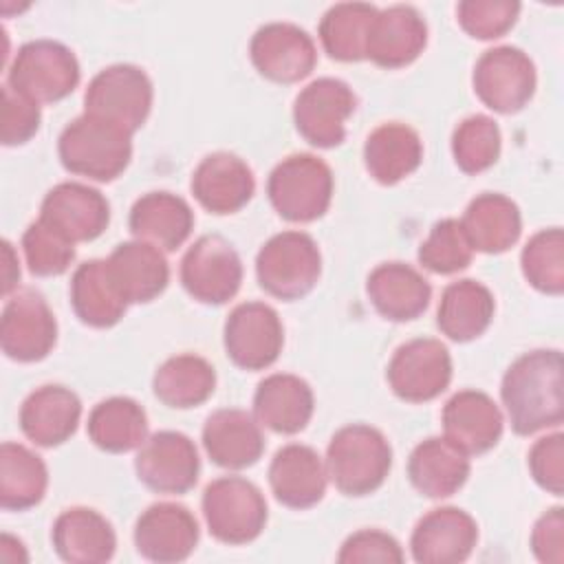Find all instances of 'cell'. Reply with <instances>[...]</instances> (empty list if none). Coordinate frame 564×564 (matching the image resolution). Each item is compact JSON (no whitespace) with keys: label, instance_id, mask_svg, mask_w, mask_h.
Returning a JSON list of instances; mask_svg holds the SVG:
<instances>
[{"label":"cell","instance_id":"cell-10","mask_svg":"<svg viewBox=\"0 0 564 564\" xmlns=\"http://www.w3.org/2000/svg\"><path fill=\"white\" fill-rule=\"evenodd\" d=\"M181 282L194 300L225 304L242 284L240 256L223 236H200L181 260Z\"/></svg>","mask_w":564,"mask_h":564},{"label":"cell","instance_id":"cell-25","mask_svg":"<svg viewBox=\"0 0 564 564\" xmlns=\"http://www.w3.org/2000/svg\"><path fill=\"white\" fill-rule=\"evenodd\" d=\"M207 456L225 469H245L258 463L264 452L260 423L245 410L223 408L207 416L203 425Z\"/></svg>","mask_w":564,"mask_h":564},{"label":"cell","instance_id":"cell-19","mask_svg":"<svg viewBox=\"0 0 564 564\" xmlns=\"http://www.w3.org/2000/svg\"><path fill=\"white\" fill-rule=\"evenodd\" d=\"M476 542L478 524L467 511L438 507L416 522L410 549L419 564H458L471 555Z\"/></svg>","mask_w":564,"mask_h":564},{"label":"cell","instance_id":"cell-42","mask_svg":"<svg viewBox=\"0 0 564 564\" xmlns=\"http://www.w3.org/2000/svg\"><path fill=\"white\" fill-rule=\"evenodd\" d=\"M474 247L456 218L438 220L419 247V262L438 275H452L469 267Z\"/></svg>","mask_w":564,"mask_h":564},{"label":"cell","instance_id":"cell-18","mask_svg":"<svg viewBox=\"0 0 564 564\" xmlns=\"http://www.w3.org/2000/svg\"><path fill=\"white\" fill-rule=\"evenodd\" d=\"M196 544L198 522L187 507L176 502L150 505L134 524V546L150 562H183Z\"/></svg>","mask_w":564,"mask_h":564},{"label":"cell","instance_id":"cell-22","mask_svg":"<svg viewBox=\"0 0 564 564\" xmlns=\"http://www.w3.org/2000/svg\"><path fill=\"white\" fill-rule=\"evenodd\" d=\"M326 463L302 443H289L275 452L269 465V485L278 502L289 509H308L326 494Z\"/></svg>","mask_w":564,"mask_h":564},{"label":"cell","instance_id":"cell-36","mask_svg":"<svg viewBox=\"0 0 564 564\" xmlns=\"http://www.w3.org/2000/svg\"><path fill=\"white\" fill-rule=\"evenodd\" d=\"M90 441L110 454L137 449L148 438L145 410L130 397H110L99 401L88 414Z\"/></svg>","mask_w":564,"mask_h":564},{"label":"cell","instance_id":"cell-16","mask_svg":"<svg viewBox=\"0 0 564 564\" xmlns=\"http://www.w3.org/2000/svg\"><path fill=\"white\" fill-rule=\"evenodd\" d=\"M258 73L278 84H295L311 75L317 62L313 37L291 22L260 26L249 44Z\"/></svg>","mask_w":564,"mask_h":564},{"label":"cell","instance_id":"cell-27","mask_svg":"<svg viewBox=\"0 0 564 564\" xmlns=\"http://www.w3.org/2000/svg\"><path fill=\"white\" fill-rule=\"evenodd\" d=\"M315 399L311 386L286 372L264 377L253 394V416L278 434L302 432L313 416Z\"/></svg>","mask_w":564,"mask_h":564},{"label":"cell","instance_id":"cell-6","mask_svg":"<svg viewBox=\"0 0 564 564\" xmlns=\"http://www.w3.org/2000/svg\"><path fill=\"white\" fill-rule=\"evenodd\" d=\"M203 516L209 533L225 544L253 542L267 524L262 491L247 478L223 476L203 491Z\"/></svg>","mask_w":564,"mask_h":564},{"label":"cell","instance_id":"cell-39","mask_svg":"<svg viewBox=\"0 0 564 564\" xmlns=\"http://www.w3.org/2000/svg\"><path fill=\"white\" fill-rule=\"evenodd\" d=\"M377 11V7L366 2H339L330 7L319 22L324 51L339 62L366 59V40Z\"/></svg>","mask_w":564,"mask_h":564},{"label":"cell","instance_id":"cell-7","mask_svg":"<svg viewBox=\"0 0 564 564\" xmlns=\"http://www.w3.org/2000/svg\"><path fill=\"white\" fill-rule=\"evenodd\" d=\"M7 84L37 104H53L77 88L79 62L62 42L33 40L18 48Z\"/></svg>","mask_w":564,"mask_h":564},{"label":"cell","instance_id":"cell-46","mask_svg":"<svg viewBox=\"0 0 564 564\" xmlns=\"http://www.w3.org/2000/svg\"><path fill=\"white\" fill-rule=\"evenodd\" d=\"M529 469L533 480L553 496L564 491V436L560 432L542 436L529 452Z\"/></svg>","mask_w":564,"mask_h":564},{"label":"cell","instance_id":"cell-43","mask_svg":"<svg viewBox=\"0 0 564 564\" xmlns=\"http://www.w3.org/2000/svg\"><path fill=\"white\" fill-rule=\"evenodd\" d=\"M22 249L29 271L40 278L62 275L75 260V245L40 218L26 227Z\"/></svg>","mask_w":564,"mask_h":564},{"label":"cell","instance_id":"cell-31","mask_svg":"<svg viewBox=\"0 0 564 564\" xmlns=\"http://www.w3.org/2000/svg\"><path fill=\"white\" fill-rule=\"evenodd\" d=\"M469 456L445 436L421 441L408 460L412 487L427 498H449L469 478Z\"/></svg>","mask_w":564,"mask_h":564},{"label":"cell","instance_id":"cell-28","mask_svg":"<svg viewBox=\"0 0 564 564\" xmlns=\"http://www.w3.org/2000/svg\"><path fill=\"white\" fill-rule=\"evenodd\" d=\"M51 540L57 555L70 564H101L108 562L117 549L112 524L88 507L62 511L53 524Z\"/></svg>","mask_w":564,"mask_h":564},{"label":"cell","instance_id":"cell-41","mask_svg":"<svg viewBox=\"0 0 564 564\" xmlns=\"http://www.w3.org/2000/svg\"><path fill=\"white\" fill-rule=\"evenodd\" d=\"M500 128L487 115L463 119L452 134V154L465 174H478L491 167L500 156Z\"/></svg>","mask_w":564,"mask_h":564},{"label":"cell","instance_id":"cell-45","mask_svg":"<svg viewBox=\"0 0 564 564\" xmlns=\"http://www.w3.org/2000/svg\"><path fill=\"white\" fill-rule=\"evenodd\" d=\"M40 104L31 97L13 90L9 84L2 86V115H0V139L2 145H22L40 128Z\"/></svg>","mask_w":564,"mask_h":564},{"label":"cell","instance_id":"cell-24","mask_svg":"<svg viewBox=\"0 0 564 564\" xmlns=\"http://www.w3.org/2000/svg\"><path fill=\"white\" fill-rule=\"evenodd\" d=\"M108 273L128 304H141L159 297L170 282V267L163 251L143 240H130L115 247L106 260Z\"/></svg>","mask_w":564,"mask_h":564},{"label":"cell","instance_id":"cell-48","mask_svg":"<svg viewBox=\"0 0 564 564\" xmlns=\"http://www.w3.org/2000/svg\"><path fill=\"white\" fill-rule=\"evenodd\" d=\"M531 551L544 564L564 562V513L553 507L538 518L531 531Z\"/></svg>","mask_w":564,"mask_h":564},{"label":"cell","instance_id":"cell-12","mask_svg":"<svg viewBox=\"0 0 564 564\" xmlns=\"http://www.w3.org/2000/svg\"><path fill=\"white\" fill-rule=\"evenodd\" d=\"M352 88L335 77H319L300 90L293 104L297 132L315 148H335L346 139V119L355 112Z\"/></svg>","mask_w":564,"mask_h":564},{"label":"cell","instance_id":"cell-29","mask_svg":"<svg viewBox=\"0 0 564 564\" xmlns=\"http://www.w3.org/2000/svg\"><path fill=\"white\" fill-rule=\"evenodd\" d=\"M368 297L379 315L392 322L416 319L430 304V282L410 264L383 262L375 267L366 282Z\"/></svg>","mask_w":564,"mask_h":564},{"label":"cell","instance_id":"cell-37","mask_svg":"<svg viewBox=\"0 0 564 564\" xmlns=\"http://www.w3.org/2000/svg\"><path fill=\"white\" fill-rule=\"evenodd\" d=\"M152 388L167 408H196L214 394L216 370L198 355H174L159 366Z\"/></svg>","mask_w":564,"mask_h":564},{"label":"cell","instance_id":"cell-40","mask_svg":"<svg viewBox=\"0 0 564 564\" xmlns=\"http://www.w3.org/2000/svg\"><path fill=\"white\" fill-rule=\"evenodd\" d=\"M527 282L546 293L560 295L564 291V234L560 227L542 229L529 238L520 256Z\"/></svg>","mask_w":564,"mask_h":564},{"label":"cell","instance_id":"cell-2","mask_svg":"<svg viewBox=\"0 0 564 564\" xmlns=\"http://www.w3.org/2000/svg\"><path fill=\"white\" fill-rule=\"evenodd\" d=\"M57 152L62 165L70 174L110 183L130 163L132 132L112 121L84 112L62 130Z\"/></svg>","mask_w":564,"mask_h":564},{"label":"cell","instance_id":"cell-13","mask_svg":"<svg viewBox=\"0 0 564 564\" xmlns=\"http://www.w3.org/2000/svg\"><path fill=\"white\" fill-rule=\"evenodd\" d=\"M57 339V322L42 293L20 289L4 304L0 319L2 352L22 364L44 359Z\"/></svg>","mask_w":564,"mask_h":564},{"label":"cell","instance_id":"cell-23","mask_svg":"<svg viewBox=\"0 0 564 564\" xmlns=\"http://www.w3.org/2000/svg\"><path fill=\"white\" fill-rule=\"evenodd\" d=\"M445 438L469 454H485L502 436V412L480 390H460L443 408Z\"/></svg>","mask_w":564,"mask_h":564},{"label":"cell","instance_id":"cell-21","mask_svg":"<svg viewBox=\"0 0 564 564\" xmlns=\"http://www.w3.org/2000/svg\"><path fill=\"white\" fill-rule=\"evenodd\" d=\"M256 192L251 167L236 154H207L192 174V194L212 214H234L242 209Z\"/></svg>","mask_w":564,"mask_h":564},{"label":"cell","instance_id":"cell-32","mask_svg":"<svg viewBox=\"0 0 564 564\" xmlns=\"http://www.w3.org/2000/svg\"><path fill=\"white\" fill-rule=\"evenodd\" d=\"M423 161V143L414 128L390 121L375 128L364 143V163L381 185H394L410 176Z\"/></svg>","mask_w":564,"mask_h":564},{"label":"cell","instance_id":"cell-47","mask_svg":"<svg viewBox=\"0 0 564 564\" xmlns=\"http://www.w3.org/2000/svg\"><path fill=\"white\" fill-rule=\"evenodd\" d=\"M337 562L341 564H361V562H403L401 544L377 529H364L352 533L339 549Z\"/></svg>","mask_w":564,"mask_h":564},{"label":"cell","instance_id":"cell-8","mask_svg":"<svg viewBox=\"0 0 564 564\" xmlns=\"http://www.w3.org/2000/svg\"><path fill=\"white\" fill-rule=\"evenodd\" d=\"M84 108L88 115L137 132L152 108V82L134 64H112L90 79Z\"/></svg>","mask_w":564,"mask_h":564},{"label":"cell","instance_id":"cell-26","mask_svg":"<svg viewBox=\"0 0 564 564\" xmlns=\"http://www.w3.org/2000/svg\"><path fill=\"white\" fill-rule=\"evenodd\" d=\"M82 416L79 397L64 386H42L33 390L20 408V427L24 436L40 447L66 443Z\"/></svg>","mask_w":564,"mask_h":564},{"label":"cell","instance_id":"cell-1","mask_svg":"<svg viewBox=\"0 0 564 564\" xmlns=\"http://www.w3.org/2000/svg\"><path fill=\"white\" fill-rule=\"evenodd\" d=\"M511 430L531 436L564 421V359L560 350H531L518 357L500 386Z\"/></svg>","mask_w":564,"mask_h":564},{"label":"cell","instance_id":"cell-15","mask_svg":"<svg viewBox=\"0 0 564 564\" xmlns=\"http://www.w3.org/2000/svg\"><path fill=\"white\" fill-rule=\"evenodd\" d=\"M139 480L156 494H185L198 480V452L189 436L172 430L156 432L137 452Z\"/></svg>","mask_w":564,"mask_h":564},{"label":"cell","instance_id":"cell-17","mask_svg":"<svg viewBox=\"0 0 564 564\" xmlns=\"http://www.w3.org/2000/svg\"><path fill=\"white\" fill-rule=\"evenodd\" d=\"M40 220L73 245L88 242L106 231L110 223V205L99 189L66 181L48 189L42 200Z\"/></svg>","mask_w":564,"mask_h":564},{"label":"cell","instance_id":"cell-9","mask_svg":"<svg viewBox=\"0 0 564 564\" xmlns=\"http://www.w3.org/2000/svg\"><path fill=\"white\" fill-rule=\"evenodd\" d=\"M474 90L494 112L513 115L522 110L535 93V66L531 57L516 46H496L485 51L474 66Z\"/></svg>","mask_w":564,"mask_h":564},{"label":"cell","instance_id":"cell-38","mask_svg":"<svg viewBox=\"0 0 564 564\" xmlns=\"http://www.w3.org/2000/svg\"><path fill=\"white\" fill-rule=\"evenodd\" d=\"M48 487L44 460L20 443H2L0 447V505L7 511H24L35 507Z\"/></svg>","mask_w":564,"mask_h":564},{"label":"cell","instance_id":"cell-49","mask_svg":"<svg viewBox=\"0 0 564 564\" xmlns=\"http://www.w3.org/2000/svg\"><path fill=\"white\" fill-rule=\"evenodd\" d=\"M20 280V262L9 240L2 242V295H9Z\"/></svg>","mask_w":564,"mask_h":564},{"label":"cell","instance_id":"cell-33","mask_svg":"<svg viewBox=\"0 0 564 564\" xmlns=\"http://www.w3.org/2000/svg\"><path fill=\"white\" fill-rule=\"evenodd\" d=\"M460 225L474 251L502 253L518 242L522 231V216L511 198L505 194L487 192L467 205Z\"/></svg>","mask_w":564,"mask_h":564},{"label":"cell","instance_id":"cell-44","mask_svg":"<svg viewBox=\"0 0 564 564\" xmlns=\"http://www.w3.org/2000/svg\"><path fill=\"white\" fill-rule=\"evenodd\" d=\"M520 2L516 0H465L456 7L463 31L476 40H498L518 20Z\"/></svg>","mask_w":564,"mask_h":564},{"label":"cell","instance_id":"cell-35","mask_svg":"<svg viewBox=\"0 0 564 564\" xmlns=\"http://www.w3.org/2000/svg\"><path fill=\"white\" fill-rule=\"evenodd\" d=\"M70 304L79 322L93 328L115 326L128 302L117 291L106 260H88L79 264L70 278Z\"/></svg>","mask_w":564,"mask_h":564},{"label":"cell","instance_id":"cell-14","mask_svg":"<svg viewBox=\"0 0 564 564\" xmlns=\"http://www.w3.org/2000/svg\"><path fill=\"white\" fill-rule=\"evenodd\" d=\"M227 357L242 370H264L275 364L284 344V328L264 302L238 304L225 322Z\"/></svg>","mask_w":564,"mask_h":564},{"label":"cell","instance_id":"cell-30","mask_svg":"<svg viewBox=\"0 0 564 564\" xmlns=\"http://www.w3.org/2000/svg\"><path fill=\"white\" fill-rule=\"evenodd\" d=\"M137 240L163 251L178 249L194 229V212L185 198L170 192H150L137 198L128 218Z\"/></svg>","mask_w":564,"mask_h":564},{"label":"cell","instance_id":"cell-5","mask_svg":"<svg viewBox=\"0 0 564 564\" xmlns=\"http://www.w3.org/2000/svg\"><path fill=\"white\" fill-rule=\"evenodd\" d=\"M322 273L317 242L304 231H282L269 238L256 258L260 286L278 300H300L313 291Z\"/></svg>","mask_w":564,"mask_h":564},{"label":"cell","instance_id":"cell-4","mask_svg":"<svg viewBox=\"0 0 564 564\" xmlns=\"http://www.w3.org/2000/svg\"><path fill=\"white\" fill-rule=\"evenodd\" d=\"M267 194L284 220L313 223L330 205L333 172L315 154H291L271 170Z\"/></svg>","mask_w":564,"mask_h":564},{"label":"cell","instance_id":"cell-11","mask_svg":"<svg viewBox=\"0 0 564 564\" xmlns=\"http://www.w3.org/2000/svg\"><path fill=\"white\" fill-rule=\"evenodd\" d=\"M386 377L399 399L410 403L432 401L452 381L449 350L432 337L410 339L394 350Z\"/></svg>","mask_w":564,"mask_h":564},{"label":"cell","instance_id":"cell-34","mask_svg":"<svg viewBox=\"0 0 564 564\" xmlns=\"http://www.w3.org/2000/svg\"><path fill=\"white\" fill-rule=\"evenodd\" d=\"M494 308V295L485 284L476 280H458L445 286L436 311V324L449 339L471 341L489 328Z\"/></svg>","mask_w":564,"mask_h":564},{"label":"cell","instance_id":"cell-3","mask_svg":"<svg viewBox=\"0 0 564 564\" xmlns=\"http://www.w3.org/2000/svg\"><path fill=\"white\" fill-rule=\"evenodd\" d=\"M392 467V449L386 436L370 425L352 423L337 430L326 449V471L346 496L377 491Z\"/></svg>","mask_w":564,"mask_h":564},{"label":"cell","instance_id":"cell-20","mask_svg":"<svg viewBox=\"0 0 564 564\" xmlns=\"http://www.w3.org/2000/svg\"><path fill=\"white\" fill-rule=\"evenodd\" d=\"M427 44V24L410 4H392L377 11L366 40V59L381 68L412 64Z\"/></svg>","mask_w":564,"mask_h":564}]
</instances>
